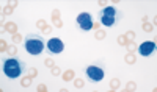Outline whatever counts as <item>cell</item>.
Segmentation results:
<instances>
[{
	"instance_id": "6",
	"label": "cell",
	"mask_w": 157,
	"mask_h": 92,
	"mask_svg": "<svg viewBox=\"0 0 157 92\" xmlns=\"http://www.w3.org/2000/svg\"><path fill=\"white\" fill-rule=\"evenodd\" d=\"M155 50V44L152 41H146V42H143L140 47H138V53L141 56H149L152 51Z\"/></svg>"
},
{
	"instance_id": "7",
	"label": "cell",
	"mask_w": 157,
	"mask_h": 92,
	"mask_svg": "<svg viewBox=\"0 0 157 92\" xmlns=\"http://www.w3.org/2000/svg\"><path fill=\"white\" fill-rule=\"evenodd\" d=\"M47 47H49V50L52 51V53H61L64 45H63V42L60 41V39L54 37V39H50V41L47 42Z\"/></svg>"
},
{
	"instance_id": "2",
	"label": "cell",
	"mask_w": 157,
	"mask_h": 92,
	"mask_svg": "<svg viewBox=\"0 0 157 92\" xmlns=\"http://www.w3.org/2000/svg\"><path fill=\"white\" fill-rule=\"evenodd\" d=\"M99 19H101L102 25H105V27H112V25H115V22L118 19V12H116V9L113 6H107V8H104L101 11Z\"/></svg>"
},
{
	"instance_id": "1",
	"label": "cell",
	"mask_w": 157,
	"mask_h": 92,
	"mask_svg": "<svg viewBox=\"0 0 157 92\" xmlns=\"http://www.w3.org/2000/svg\"><path fill=\"white\" fill-rule=\"evenodd\" d=\"M3 72L8 78H17L22 73V64L14 58H10L3 62Z\"/></svg>"
},
{
	"instance_id": "5",
	"label": "cell",
	"mask_w": 157,
	"mask_h": 92,
	"mask_svg": "<svg viewBox=\"0 0 157 92\" xmlns=\"http://www.w3.org/2000/svg\"><path fill=\"white\" fill-rule=\"evenodd\" d=\"M104 75H105V72H104V69L98 67V65H88L86 67V76L90 78V80L93 81H101Z\"/></svg>"
},
{
	"instance_id": "3",
	"label": "cell",
	"mask_w": 157,
	"mask_h": 92,
	"mask_svg": "<svg viewBox=\"0 0 157 92\" xmlns=\"http://www.w3.org/2000/svg\"><path fill=\"white\" fill-rule=\"evenodd\" d=\"M25 48H27V51L30 55H39L44 48V44L41 39L38 37H29L27 41H25Z\"/></svg>"
},
{
	"instance_id": "4",
	"label": "cell",
	"mask_w": 157,
	"mask_h": 92,
	"mask_svg": "<svg viewBox=\"0 0 157 92\" xmlns=\"http://www.w3.org/2000/svg\"><path fill=\"white\" fill-rule=\"evenodd\" d=\"M77 23L82 30L88 31V30L93 28V17H91L90 12H80V14L77 16Z\"/></svg>"
}]
</instances>
